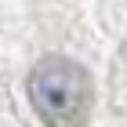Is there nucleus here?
Listing matches in <instances>:
<instances>
[{
    "mask_svg": "<svg viewBox=\"0 0 127 127\" xmlns=\"http://www.w3.org/2000/svg\"><path fill=\"white\" fill-rule=\"evenodd\" d=\"M29 102L47 127H84L95 105V84L80 62L47 55L29 73Z\"/></svg>",
    "mask_w": 127,
    "mask_h": 127,
    "instance_id": "f257e3e1",
    "label": "nucleus"
}]
</instances>
